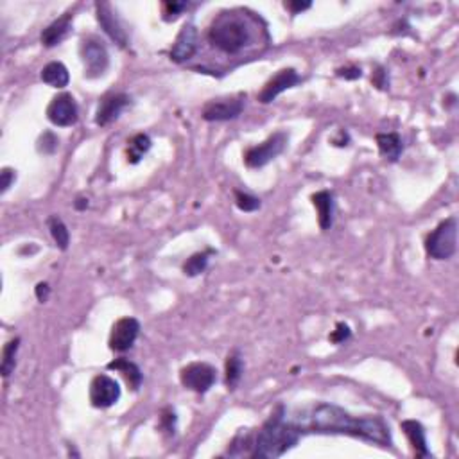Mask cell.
<instances>
[{
    "label": "cell",
    "instance_id": "1",
    "mask_svg": "<svg viewBox=\"0 0 459 459\" xmlns=\"http://www.w3.org/2000/svg\"><path fill=\"white\" fill-rule=\"evenodd\" d=\"M293 424L300 431L323 434H348V436L363 438L371 443L391 447L390 427L379 416H352L341 407L332 404H318L312 409L296 416Z\"/></svg>",
    "mask_w": 459,
    "mask_h": 459
},
{
    "label": "cell",
    "instance_id": "2",
    "mask_svg": "<svg viewBox=\"0 0 459 459\" xmlns=\"http://www.w3.org/2000/svg\"><path fill=\"white\" fill-rule=\"evenodd\" d=\"M300 434L302 431L293 421L285 420V411L280 406L256 434L251 455L261 459L280 458L298 443Z\"/></svg>",
    "mask_w": 459,
    "mask_h": 459
},
{
    "label": "cell",
    "instance_id": "3",
    "mask_svg": "<svg viewBox=\"0 0 459 459\" xmlns=\"http://www.w3.org/2000/svg\"><path fill=\"white\" fill-rule=\"evenodd\" d=\"M208 40L222 52L239 54L251 43V31L241 16L221 15L212 23Z\"/></svg>",
    "mask_w": 459,
    "mask_h": 459
},
{
    "label": "cell",
    "instance_id": "4",
    "mask_svg": "<svg viewBox=\"0 0 459 459\" xmlns=\"http://www.w3.org/2000/svg\"><path fill=\"white\" fill-rule=\"evenodd\" d=\"M458 248V221L454 217L440 222L433 234H429L425 249L434 261H447Z\"/></svg>",
    "mask_w": 459,
    "mask_h": 459
},
{
    "label": "cell",
    "instance_id": "5",
    "mask_svg": "<svg viewBox=\"0 0 459 459\" xmlns=\"http://www.w3.org/2000/svg\"><path fill=\"white\" fill-rule=\"evenodd\" d=\"M79 52L84 65V76L89 79H96L106 72L108 65H110V56H108L106 47L103 45L101 40L94 38V36L84 38L81 42Z\"/></svg>",
    "mask_w": 459,
    "mask_h": 459
},
{
    "label": "cell",
    "instance_id": "6",
    "mask_svg": "<svg viewBox=\"0 0 459 459\" xmlns=\"http://www.w3.org/2000/svg\"><path fill=\"white\" fill-rule=\"evenodd\" d=\"M287 140H289V137H287V133H283V131L271 135L266 142H262L259 146L246 151L244 164L251 169L264 167L269 162L275 160L278 154L283 153V149H285L287 146Z\"/></svg>",
    "mask_w": 459,
    "mask_h": 459
},
{
    "label": "cell",
    "instance_id": "7",
    "mask_svg": "<svg viewBox=\"0 0 459 459\" xmlns=\"http://www.w3.org/2000/svg\"><path fill=\"white\" fill-rule=\"evenodd\" d=\"M181 384L196 393H207L217 380V371L207 363H192L181 370Z\"/></svg>",
    "mask_w": 459,
    "mask_h": 459
},
{
    "label": "cell",
    "instance_id": "8",
    "mask_svg": "<svg viewBox=\"0 0 459 459\" xmlns=\"http://www.w3.org/2000/svg\"><path fill=\"white\" fill-rule=\"evenodd\" d=\"M120 398L119 382L108 375L94 377L90 384V402L97 409H108Z\"/></svg>",
    "mask_w": 459,
    "mask_h": 459
},
{
    "label": "cell",
    "instance_id": "9",
    "mask_svg": "<svg viewBox=\"0 0 459 459\" xmlns=\"http://www.w3.org/2000/svg\"><path fill=\"white\" fill-rule=\"evenodd\" d=\"M47 117L54 126L67 128L77 123V104L70 94H60L50 101L47 108Z\"/></svg>",
    "mask_w": 459,
    "mask_h": 459
},
{
    "label": "cell",
    "instance_id": "10",
    "mask_svg": "<svg viewBox=\"0 0 459 459\" xmlns=\"http://www.w3.org/2000/svg\"><path fill=\"white\" fill-rule=\"evenodd\" d=\"M244 110V101L239 97L232 99H217L210 101L203 108V119L208 123H222V120L237 119Z\"/></svg>",
    "mask_w": 459,
    "mask_h": 459
},
{
    "label": "cell",
    "instance_id": "11",
    "mask_svg": "<svg viewBox=\"0 0 459 459\" xmlns=\"http://www.w3.org/2000/svg\"><path fill=\"white\" fill-rule=\"evenodd\" d=\"M140 334V323L135 318H123L115 323L110 336V348L115 352H126L137 341Z\"/></svg>",
    "mask_w": 459,
    "mask_h": 459
},
{
    "label": "cell",
    "instance_id": "12",
    "mask_svg": "<svg viewBox=\"0 0 459 459\" xmlns=\"http://www.w3.org/2000/svg\"><path fill=\"white\" fill-rule=\"evenodd\" d=\"M300 81H302V77L298 76V72H296L295 69L280 70L276 76H273L271 79L264 84L262 92L259 94V101L264 104L271 103V101H275L282 92H285V90L296 86Z\"/></svg>",
    "mask_w": 459,
    "mask_h": 459
},
{
    "label": "cell",
    "instance_id": "13",
    "mask_svg": "<svg viewBox=\"0 0 459 459\" xmlns=\"http://www.w3.org/2000/svg\"><path fill=\"white\" fill-rule=\"evenodd\" d=\"M97 9V22L101 23V27L104 29L108 36L113 40L115 43L119 47H126L128 45V35L124 31V27L120 26L119 18L115 16L113 9L108 2H97L96 4Z\"/></svg>",
    "mask_w": 459,
    "mask_h": 459
},
{
    "label": "cell",
    "instance_id": "14",
    "mask_svg": "<svg viewBox=\"0 0 459 459\" xmlns=\"http://www.w3.org/2000/svg\"><path fill=\"white\" fill-rule=\"evenodd\" d=\"M198 50V31L192 23H185L181 27L180 35L176 36V42L171 49V60L176 63H183L187 60H191Z\"/></svg>",
    "mask_w": 459,
    "mask_h": 459
},
{
    "label": "cell",
    "instance_id": "15",
    "mask_svg": "<svg viewBox=\"0 0 459 459\" xmlns=\"http://www.w3.org/2000/svg\"><path fill=\"white\" fill-rule=\"evenodd\" d=\"M128 104H130V97L126 94H111V96L104 97L96 113L97 126H108V124L119 119V115L123 113Z\"/></svg>",
    "mask_w": 459,
    "mask_h": 459
},
{
    "label": "cell",
    "instance_id": "16",
    "mask_svg": "<svg viewBox=\"0 0 459 459\" xmlns=\"http://www.w3.org/2000/svg\"><path fill=\"white\" fill-rule=\"evenodd\" d=\"M400 427L402 431H404V434L407 436V440H409L414 454H416L418 458H429L431 452H429L427 448V438H425L424 425L416 420H404L400 424Z\"/></svg>",
    "mask_w": 459,
    "mask_h": 459
},
{
    "label": "cell",
    "instance_id": "17",
    "mask_svg": "<svg viewBox=\"0 0 459 459\" xmlns=\"http://www.w3.org/2000/svg\"><path fill=\"white\" fill-rule=\"evenodd\" d=\"M72 29V15L67 13V15L60 16L57 20H54L47 29H43L42 33V43L45 47H54L57 43H62L63 40L67 38V35Z\"/></svg>",
    "mask_w": 459,
    "mask_h": 459
},
{
    "label": "cell",
    "instance_id": "18",
    "mask_svg": "<svg viewBox=\"0 0 459 459\" xmlns=\"http://www.w3.org/2000/svg\"><path fill=\"white\" fill-rule=\"evenodd\" d=\"M312 205L318 210V221L322 230H330L334 222V196L329 191H319L312 194Z\"/></svg>",
    "mask_w": 459,
    "mask_h": 459
},
{
    "label": "cell",
    "instance_id": "19",
    "mask_svg": "<svg viewBox=\"0 0 459 459\" xmlns=\"http://www.w3.org/2000/svg\"><path fill=\"white\" fill-rule=\"evenodd\" d=\"M377 146H379L380 154L390 162H397L404 151L402 138L397 133H379L377 135Z\"/></svg>",
    "mask_w": 459,
    "mask_h": 459
},
{
    "label": "cell",
    "instance_id": "20",
    "mask_svg": "<svg viewBox=\"0 0 459 459\" xmlns=\"http://www.w3.org/2000/svg\"><path fill=\"white\" fill-rule=\"evenodd\" d=\"M108 370H115V371H119V373H123L124 379H126L128 384L131 386V390H135V391L140 387L142 379H144V377H142L140 368H138L135 363H131V361L124 359V357L111 361V363L108 364Z\"/></svg>",
    "mask_w": 459,
    "mask_h": 459
},
{
    "label": "cell",
    "instance_id": "21",
    "mask_svg": "<svg viewBox=\"0 0 459 459\" xmlns=\"http://www.w3.org/2000/svg\"><path fill=\"white\" fill-rule=\"evenodd\" d=\"M42 81L50 84V86H54V89H65L70 81L69 70H67V67L63 65V63L52 62L47 67H43Z\"/></svg>",
    "mask_w": 459,
    "mask_h": 459
},
{
    "label": "cell",
    "instance_id": "22",
    "mask_svg": "<svg viewBox=\"0 0 459 459\" xmlns=\"http://www.w3.org/2000/svg\"><path fill=\"white\" fill-rule=\"evenodd\" d=\"M128 144H130L128 146V162L130 164H138L142 157L151 149V138L144 133L135 135Z\"/></svg>",
    "mask_w": 459,
    "mask_h": 459
},
{
    "label": "cell",
    "instance_id": "23",
    "mask_svg": "<svg viewBox=\"0 0 459 459\" xmlns=\"http://www.w3.org/2000/svg\"><path fill=\"white\" fill-rule=\"evenodd\" d=\"M47 225H49L50 235H52V239H54V242H56L57 248L65 251L70 244V234H69V230H67L65 222L57 217V215H52V217H49Z\"/></svg>",
    "mask_w": 459,
    "mask_h": 459
},
{
    "label": "cell",
    "instance_id": "24",
    "mask_svg": "<svg viewBox=\"0 0 459 459\" xmlns=\"http://www.w3.org/2000/svg\"><path fill=\"white\" fill-rule=\"evenodd\" d=\"M20 346V337H15V339L9 341L8 344L2 350V377H9L11 375V371L15 370L16 364V352H18Z\"/></svg>",
    "mask_w": 459,
    "mask_h": 459
},
{
    "label": "cell",
    "instance_id": "25",
    "mask_svg": "<svg viewBox=\"0 0 459 459\" xmlns=\"http://www.w3.org/2000/svg\"><path fill=\"white\" fill-rule=\"evenodd\" d=\"M242 377V359L237 353H232L226 359V386L234 390Z\"/></svg>",
    "mask_w": 459,
    "mask_h": 459
},
{
    "label": "cell",
    "instance_id": "26",
    "mask_svg": "<svg viewBox=\"0 0 459 459\" xmlns=\"http://www.w3.org/2000/svg\"><path fill=\"white\" fill-rule=\"evenodd\" d=\"M208 256H210V251L196 253V255H192L191 259H188V261L183 264L185 275H188V276L201 275V273H203L208 266Z\"/></svg>",
    "mask_w": 459,
    "mask_h": 459
},
{
    "label": "cell",
    "instance_id": "27",
    "mask_svg": "<svg viewBox=\"0 0 459 459\" xmlns=\"http://www.w3.org/2000/svg\"><path fill=\"white\" fill-rule=\"evenodd\" d=\"M235 203L242 212H255L261 208V199L241 191H235Z\"/></svg>",
    "mask_w": 459,
    "mask_h": 459
},
{
    "label": "cell",
    "instance_id": "28",
    "mask_svg": "<svg viewBox=\"0 0 459 459\" xmlns=\"http://www.w3.org/2000/svg\"><path fill=\"white\" fill-rule=\"evenodd\" d=\"M38 144H40L38 149L43 151V153H47V154L54 153V151L57 149V138L54 137V133H45V135H43V137L40 138Z\"/></svg>",
    "mask_w": 459,
    "mask_h": 459
},
{
    "label": "cell",
    "instance_id": "29",
    "mask_svg": "<svg viewBox=\"0 0 459 459\" xmlns=\"http://www.w3.org/2000/svg\"><path fill=\"white\" fill-rule=\"evenodd\" d=\"M350 329L346 325H344V323H339V325L336 327V330H334L332 334H330V341H332V343H336V344H341V343H344V341L348 339L350 337Z\"/></svg>",
    "mask_w": 459,
    "mask_h": 459
},
{
    "label": "cell",
    "instance_id": "30",
    "mask_svg": "<svg viewBox=\"0 0 459 459\" xmlns=\"http://www.w3.org/2000/svg\"><path fill=\"white\" fill-rule=\"evenodd\" d=\"M0 192H2V194H4L6 191H8L9 187H11V183L13 181L16 180V174H15V171H11V169H4V171L0 172Z\"/></svg>",
    "mask_w": 459,
    "mask_h": 459
},
{
    "label": "cell",
    "instance_id": "31",
    "mask_svg": "<svg viewBox=\"0 0 459 459\" xmlns=\"http://www.w3.org/2000/svg\"><path fill=\"white\" fill-rule=\"evenodd\" d=\"M187 2H165L164 8H165V15H172V16H178L180 15L183 9H187Z\"/></svg>",
    "mask_w": 459,
    "mask_h": 459
},
{
    "label": "cell",
    "instance_id": "32",
    "mask_svg": "<svg viewBox=\"0 0 459 459\" xmlns=\"http://www.w3.org/2000/svg\"><path fill=\"white\" fill-rule=\"evenodd\" d=\"M162 421H164V427L167 429L169 433H174V425H176V414H174V411H165L164 416H162Z\"/></svg>",
    "mask_w": 459,
    "mask_h": 459
},
{
    "label": "cell",
    "instance_id": "33",
    "mask_svg": "<svg viewBox=\"0 0 459 459\" xmlns=\"http://www.w3.org/2000/svg\"><path fill=\"white\" fill-rule=\"evenodd\" d=\"M285 9H289L291 13H300V11H305V9L310 8V2H285Z\"/></svg>",
    "mask_w": 459,
    "mask_h": 459
},
{
    "label": "cell",
    "instance_id": "34",
    "mask_svg": "<svg viewBox=\"0 0 459 459\" xmlns=\"http://www.w3.org/2000/svg\"><path fill=\"white\" fill-rule=\"evenodd\" d=\"M49 293L50 289L47 283H38V285H36V298H38L42 303H45L47 300H49Z\"/></svg>",
    "mask_w": 459,
    "mask_h": 459
},
{
    "label": "cell",
    "instance_id": "35",
    "mask_svg": "<svg viewBox=\"0 0 459 459\" xmlns=\"http://www.w3.org/2000/svg\"><path fill=\"white\" fill-rule=\"evenodd\" d=\"M337 76L346 77V79H357V77H361V69H339Z\"/></svg>",
    "mask_w": 459,
    "mask_h": 459
},
{
    "label": "cell",
    "instance_id": "36",
    "mask_svg": "<svg viewBox=\"0 0 459 459\" xmlns=\"http://www.w3.org/2000/svg\"><path fill=\"white\" fill-rule=\"evenodd\" d=\"M89 207V199H83V198H79L76 201V208L77 210H83V208H86Z\"/></svg>",
    "mask_w": 459,
    "mask_h": 459
}]
</instances>
